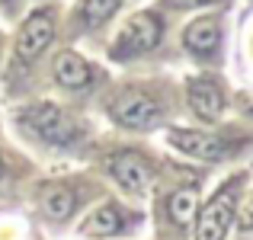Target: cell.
I'll list each match as a JSON object with an SVG mask.
<instances>
[{
    "mask_svg": "<svg viewBox=\"0 0 253 240\" xmlns=\"http://www.w3.org/2000/svg\"><path fill=\"white\" fill-rule=\"evenodd\" d=\"M122 0H84V23L86 26H99L119 10Z\"/></svg>",
    "mask_w": 253,
    "mask_h": 240,
    "instance_id": "5bb4252c",
    "label": "cell"
},
{
    "mask_svg": "<svg viewBox=\"0 0 253 240\" xmlns=\"http://www.w3.org/2000/svg\"><path fill=\"white\" fill-rule=\"evenodd\" d=\"M106 166H109L112 179H116L122 189H128V192H141L144 186H148V179H151V166L144 163L138 154H131V151L112 154L109 160H106Z\"/></svg>",
    "mask_w": 253,
    "mask_h": 240,
    "instance_id": "52a82bcc",
    "label": "cell"
},
{
    "mask_svg": "<svg viewBox=\"0 0 253 240\" xmlns=\"http://www.w3.org/2000/svg\"><path fill=\"white\" fill-rule=\"evenodd\" d=\"M161 42V19L154 13H138V16L128 19L122 32L116 39V48H112V58H135L141 51H151Z\"/></svg>",
    "mask_w": 253,
    "mask_h": 240,
    "instance_id": "7a4b0ae2",
    "label": "cell"
},
{
    "mask_svg": "<svg viewBox=\"0 0 253 240\" xmlns=\"http://www.w3.org/2000/svg\"><path fill=\"white\" fill-rule=\"evenodd\" d=\"M19 119H23L26 128H32L42 141H51V144H71L77 141V135H81V128H77V122L71 116H64L58 106L51 103H39V106H29V109L19 112Z\"/></svg>",
    "mask_w": 253,
    "mask_h": 240,
    "instance_id": "6da1fadb",
    "label": "cell"
},
{
    "mask_svg": "<svg viewBox=\"0 0 253 240\" xmlns=\"http://www.w3.org/2000/svg\"><path fill=\"white\" fill-rule=\"evenodd\" d=\"M109 116L116 119L119 125H125V128H151V125L161 119V106L151 96L138 93V90H125L112 99Z\"/></svg>",
    "mask_w": 253,
    "mask_h": 240,
    "instance_id": "3957f363",
    "label": "cell"
},
{
    "mask_svg": "<svg viewBox=\"0 0 253 240\" xmlns=\"http://www.w3.org/2000/svg\"><path fill=\"white\" fill-rule=\"evenodd\" d=\"M167 138H170L173 148H179L183 154L199 157V160H209V163L224 160V157L231 154V144H228V141H221V138H215V135H205V131H183V128H173Z\"/></svg>",
    "mask_w": 253,
    "mask_h": 240,
    "instance_id": "8992f818",
    "label": "cell"
},
{
    "mask_svg": "<svg viewBox=\"0 0 253 240\" xmlns=\"http://www.w3.org/2000/svg\"><path fill=\"white\" fill-rule=\"evenodd\" d=\"M196 211H199V196L192 189H179L170 196V218L179 228H189L196 221Z\"/></svg>",
    "mask_w": 253,
    "mask_h": 240,
    "instance_id": "4fadbf2b",
    "label": "cell"
},
{
    "mask_svg": "<svg viewBox=\"0 0 253 240\" xmlns=\"http://www.w3.org/2000/svg\"><path fill=\"white\" fill-rule=\"evenodd\" d=\"M173 6H179V10H186V6H202V3H211V0H170Z\"/></svg>",
    "mask_w": 253,
    "mask_h": 240,
    "instance_id": "2e32d148",
    "label": "cell"
},
{
    "mask_svg": "<svg viewBox=\"0 0 253 240\" xmlns=\"http://www.w3.org/2000/svg\"><path fill=\"white\" fill-rule=\"evenodd\" d=\"M186 96H189V106L199 119H218L221 116V106H224V96L211 80H189L186 86Z\"/></svg>",
    "mask_w": 253,
    "mask_h": 240,
    "instance_id": "ba28073f",
    "label": "cell"
},
{
    "mask_svg": "<svg viewBox=\"0 0 253 240\" xmlns=\"http://www.w3.org/2000/svg\"><path fill=\"white\" fill-rule=\"evenodd\" d=\"M55 80L61 86L77 90V86L90 83V68H86V61L81 55H74V51H61V55L55 58Z\"/></svg>",
    "mask_w": 253,
    "mask_h": 240,
    "instance_id": "9c48e42d",
    "label": "cell"
},
{
    "mask_svg": "<svg viewBox=\"0 0 253 240\" xmlns=\"http://www.w3.org/2000/svg\"><path fill=\"white\" fill-rule=\"evenodd\" d=\"M237 228H241V231H253V196L247 199V205L241 208V218H237Z\"/></svg>",
    "mask_w": 253,
    "mask_h": 240,
    "instance_id": "9a60e30c",
    "label": "cell"
},
{
    "mask_svg": "<svg viewBox=\"0 0 253 240\" xmlns=\"http://www.w3.org/2000/svg\"><path fill=\"white\" fill-rule=\"evenodd\" d=\"M55 39V13L51 10H36L26 26L19 29V42H16V55L23 61H32L45 51V45H51Z\"/></svg>",
    "mask_w": 253,
    "mask_h": 240,
    "instance_id": "277c9868",
    "label": "cell"
},
{
    "mask_svg": "<svg viewBox=\"0 0 253 240\" xmlns=\"http://www.w3.org/2000/svg\"><path fill=\"white\" fill-rule=\"evenodd\" d=\"M119 224H122L119 211L112 208V205H103L99 211H93V215L84 221V234L86 237H109V234L119 231Z\"/></svg>",
    "mask_w": 253,
    "mask_h": 240,
    "instance_id": "7c38bea8",
    "label": "cell"
},
{
    "mask_svg": "<svg viewBox=\"0 0 253 240\" xmlns=\"http://www.w3.org/2000/svg\"><path fill=\"white\" fill-rule=\"evenodd\" d=\"M186 45H189V51H196V55H211V51L218 48V42H221V29H218V23L211 16L205 19H196V23L186 29Z\"/></svg>",
    "mask_w": 253,
    "mask_h": 240,
    "instance_id": "30bf717a",
    "label": "cell"
},
{
    "mask_svg": "<svg viewBox=\"0 0 253 240\" xmlns=\"http://www.w3.org/2000/svg\"><path fill=\"white\" fill-rule=\"evenodd\" d=\"M42 205H45V215L55 218V221H64V218L74 211V192L68 186H48L42 192Z\"/></svg>",
    "mask_w": 253,
    "mask_h": 240,
    "instance_id": "8fae6325",
    "label": "cell"
},
{
    "mask_svg": "<svg viewBox=\"0 0 253 240\" xmlns=\"http://www.w3.org/2000/svg\"><path fill=\"white\" fill-rule=\"evenodd\" d=\"M231 221H234V189H224L202 208L196 224V240H224Z\"/></svg>",
    "mask_w": 253,
    "mask_h": 240,
    "instance_id": "5b68a950",
    "label": "cell"
}]
</instances>
